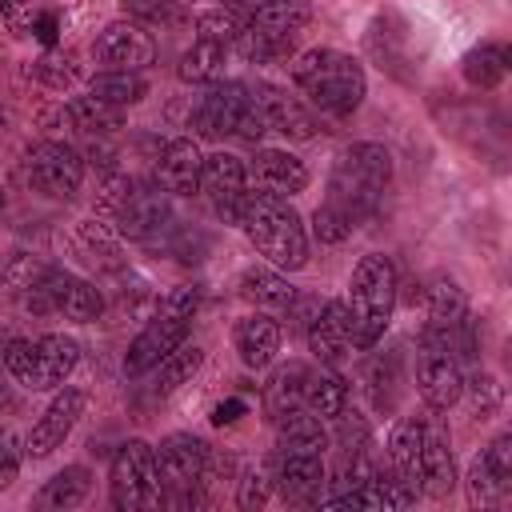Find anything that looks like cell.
I'll use <instances>...</instances> for the list:
<instances>
[{
	"label": "cell",
	"mask_w": 512,
	"mask_h": 512,
	"mask_svg": "<svg viewBox=\"0 0 512 512\" xmlns=\"http://www.w3.org/2000/svg\"><path fill=\"white\" fill-rule=\"evenodd\" d=\"M480 456H484V464H488L504 484H512V432H500Z\"/></svg>",
	"instance_id": "bcb514c9"
},
{
	"label": "cell",
	"mask_w": 512,
	"mask_h": 512,
	"mask_svg": "<svg viewBox=\"0 0 512 512\" xmlns=\"http://www.w3.org/2000/svg\"><path fill=\"white\" fill-rule=\"evenodd\" d=\"M416 388L424 396V404L432 412H444L460 400V388H464V368H460V356L452 348V340L436 328H424L420 336V348H416Z\"/></svg>",
	"instance_id": "8992f818"
},
{
	"label": "cell",
	"mask_w": 512,
	"mask_h": 512,
	"mask_svg": "<svg viewBox=\"0 0 512 512\" xmlns=\"http://www.w3.org/2000/svg\"><path fill=\"white\" fill-rule=\"evenodd\" d=\"M36 36H40L44 44H52V40H56V16H52V12H48V16L40 20V28H36Z\"/></svg>",
	"instance_id": "f5cc1de1"
},
{
	"label": "cell",
	"mask_w": 512,
	"mask_h": 512,
	"mask_svg": "<svg viewBox=\"0 0 512 512\" xmlns=\"http://www.w3.org/2000/svg\"><path fill=\"white\" fill-rule=\"evenodd\" d=\"M456 488V456L452 440L440 416H424V444H420V492L428 496H448Z\"/></svg>",
	"instance_id": "e0dca14e"
},
{
	"label": "cell",
	"mask_w": 512,
	"mask_h": 512,
	"mask_svg": "<svg viewBox=\"0 0 512 512\" xmlns=\"http://www.w3.org/2000/svg\"><path fill=\"white\" fill-rule=\"evenodd\" d=\"M4 368L12 380H20L24 388L36 392V340H8L4 344Z\"/></svg>",
	"instance_id": "7bdbcfd3"
},
{
	"label": "cell",
	"mask_w": 512,
	"mask_h": 512,
	"mask_svg": "<svg viewBox=\"0 0 512 512\" xmlns=\"http://www.w3.org/2000/svg\"><path fill=\"white\" fill-rule=\"evenodd\" d=\"M252 96H256V104H260V112H264L268 132H276V136H284V140H312V136H316V116H312V108L300 104L296 96H288L284 88H276V84H256Z\"/></svg>",
	"instance_id": "ac0fdd59"
},
{
	"label": "cell",
	"mask_w": 512,
	"mask_h": 512,
	"mask_svg": "<svg viewBox=\"0 0 512 512\" xmlns=\"http://www.w3.org/2000/svg\"><path fill=\"white\" fill-rule=\"evenodd\" d=\"M248 240L256 244V252L280 268V272H296L308 264V228L300 220V212L288 204V196H272V192H260L252 188L244 196V208H240V220H236Z\"/></svg>",
	"instance_id": "7a4b0ae2"
},
{
	"label": "cell",
	"mask_w": 512,
	"mask_h": 512,
	"mask_svg": "<svg viewBox=\"0 0 512 512\" xmlns=\"http://www.w3.org/2000/svg\"><path fill=\"white\" fill-rule=\"evenodd\" d=\"M504 492H508V484L484 464V456H476L472 460V468H468V504H480V508H492V504H500L504 500Z\"/></svg>",
	"instance_id": "60d3db41"
},
{
	"label": "cell",
	"mask_w": 512,
	"mask_h": 512,
	"mask_svg": "<svg viewBox=\"0 0 512 512\" xmlns=\"http://www.w3.org/2000/svg\"><path fill=\"white\" fill-rule=\"evenodd\" d=\"M200 196L208 200V208L224 220V224H236L240 220V208H244V196H248V168L240 156L232 152H212L204 156V168H200Z\"/></svg>",
	"instance_id": "30bf717a"
},
{
	"label": "cell",
	"mask_w": 512,
	"mask_h": 512,
	"mask_svg": "<svg viewBox=\"0 0 512 512\" xmlns=\"http://www.w3.org/2000/svg\"><path fill=\"white\" fill-rule=\"evenodd\" d=\"M244 168H248V180H252L260 192H272V196H296V192L308 188V168H304V160H296V156L284 152V148H260V152L252 156V164H244Z\"/></svg>",
	"instance_id": "44dd1931"
},
{
	"label": "cell",
	"mask_w": 512,
	"mask_h": 512,
	"mask_svg": "<svg viewBox=\"0 0 512 512\" xmlns=\"http://www.w3.org/2000/svg\"><path fill=\"white\" fill-rule=\"evenodd\" d=\"M224 44H208V40H196L184 56H180V80L188 84H216L224 76Z\"/></svg>",
	"instance_id": "e575fe53"
},
{
	"label": "cell",
	"mask_w": 512,
	"mask_h": 512,
	"mask_svg": "<svg viewBox=\"0 0 512 512\" xmlns=\"http://www.w3.org/2000/svg\"><path fill=\"white\" fill-rule=\"evenodd\" d=\"M304 408L320 420H336L344 408H348V384L336 368H316L304 376Z\"/></svg>",
	"instance_id": "f1b7e54d"
},
{
	"label": "cell",
	"mask_w": 512,
	"mask_h": 512,
	"mask_svg": "<svg viewBox=\"0 0 512 512\" xmlns=\"http://www.w3.org/2000/svg\"><path fill=\"white\" fill-rule=\"evenodd\" d=\"M32 72H36V80L40 84H48V88H56V92H64V88H72L76 84V76H80V68H76V56L72 52H48V56H40L36 64H32Z\"/></svg>",
	"instance_id": "b9f144b4"
},
{
	"label": "cell",
	"mask_w": 512,
	"mask_h": 512,
	"mask_svg": "<svg viewBox=\"0 0 512 512\" xmlns=\"http://www.w3.org/2000/svg\"><path fill=\"white\" fill-rule=\"evenodd\" d=\"M200 364H204V352L192 344H180V348H172L156 368H152V392L156 396H168V392H176L180 384H188L196 372H200Z\"/></svg>",
	"instance_id": "d6a6232c"
},
{
	"label": "cell",
	"mask_w": 512,
	"mask_h": 512,
	"mask_svg": "<svg viewBox=\"0 0 512 512\" xmlns=\"http://www.w3.org/2000/svg\"><path fill=\"white\" fill-rule=\"evenodd\" d=\"M304 376H308V368L300 360H288V364H280L272 372V380L264 388V404H268V416L272 420H280L284 412H292V408L304 404Z\"/></svg>",
	"instance_id": "1f68e13d"
},
{
	"label": "cell",
	"mask_w": 512,
	"mask_h": 512,
	"mask_svg": "<svg viewBox=\"0 0 512 512\" xmlns=\"http://www.w3.org/2000/svg\"><path fill=\"white\" fill-rule=\"evenodd\" d=\"M200 168H204L200 144L188 136H176L156 156V184L168 196H192V192H200Z\"/></svg>",
	"instance_id": "d6986e66"
},
{
	"label": "cell",
	"mask_w": 512,
	"mask_h": 512,
	"mask_svg": "<svg viewBox=\"0 0 512 512\" xmlns=\"http://www.w3.org/2000/svg\"><path fill=\"white\" fill-rule=\"evenodd\" d=\"M252 104V88L240 84V80H216L208 84V92L200 96L196 112H192V128L208 140H224V136H236L244 112Z\"/></svg>",
	"instance_id": "7c38bea8"
},
{
	"label": "cell",
	"mask_w": 512,
	"mask_h": 512,
	"mask_svg": "<svg viewBox=\"0 0 512 512\" xmlns=\"http://www.w3.org/2000/svg\"><path fill=\"white\" fill-rule=\"evenodd\" d=\"M396 368H400V356L396 352H384V356H376L372 364H368V372H364V380H368V392H372V400H376V408H392L396 404Z\"/></svg>",
	"instance_id": "f35d334b"
},
{
	"label": "cell",
	"mask_w": 512,
	"mask_h": 512,
	"mask_svg": "<svg viewBox=\"0 0 512 512\" xmlns=\"http://www.w3.org/2000/svg\"><path fill=\"white\" fill-rule=\"evenodd\" d=\"M92 488V476L84 464H68L60 468L44 488H40V508H76Z\"/></svg>",
	"instance_id": "836d02e7"
},
{
	"label": "cell",
	"mask_w": 512,
	"mask_h": 512,
	"mask_svg": "<svg viewBox=\"0 0 512 512\" xmlns=\"http://www.w3.org/2000/svg\"><path fill=\"white\" fill-rule=\"evenodd\" d=\"M348 328H352V348L368 352L380 344L392 308H396V264L384 252H368L360 256V264L352 268L348 280Z\"/></svg>",
	"instance_id": "277c9868"
},
{
	"label": "cell",
	"mask_w": 512,
	"mask_h": 512,
	"mask_svg": "<svg viewBox=\"0 0 512 512\" xmlns=\"http://www.w3.org/2000/svg\"><path fill=\"white\" fill-rule=\"evenodd\" d=\"M108 492L120 512H140V508L164 504V480L156 468V448L148 440H124L116 448Z\"/></svg>",
	"instance_id": "5b68a950"
},
{
	"label": "cell",
	"mask_w": 512,
	"mask_h": 512,
	"mask_svg": "<svg viewBox=\"0 0 512 512\" xmlns=\"http://www.w3.org/2000/svg\"><path fill=\"white\" fill-rule=\"evenodd\" d=\"M44 292H48V308L64 320H76V324H92L100 320L104 312V296L92 280L76 276V272H60V268H48V280H44Z\"/></svg>",
	"instance_id": "9a60e30c"
},
{
	"label": "cell",
	"mask_w": 512,
	"mask_h": 512,
	"mask_svg": "<svg viewBox=\"0 0 512 512\" xmlns=\"http://www.w3.org/2000/svg\"><path fill=\"white\" fill-rule=\"evenodd\" d=\"M324 448H328L324 420L312 416L304 404L276 420V452H324Z\"/></svg>",
	"instance_id": "4316f807"
},
{
	"label": "cell",
	"mask_w": 512,
	"mask_h": 512,
	"mask_svg": "<svg viewBox=\"0 0 512 512\" xmlns=\"http://www.w3.org/2000/svg\"><path fill=\"white\" fill-rule=\"evenodd\" d=\"M160 308L164 312H176V316H196V308H200V288H192V284H180V288H172L164 300H160Z\"/></svg>",
	"instance_id": "c3c4849f"
},
{
	"label": "cell",
	"mask_w": 512,
	"mask_h": 512,
	"mask_svg": "<svg viewBox=\"0 0 512 512\" xmlns=\"http://www.w3.org/2000/svg\"><path fill=\"white\" fill-rule=\"evenodd\" d=\"M124 12H128V20H136L144 28H160V24L180 20V8L172 0H124Z\"/></svg>",
	"instance_id": "f6af8a7d"
},
{
	"label": "cell",
	"mask_w": 512,
	"mask_h": 512,
	"mask_svg": "<svg viewBox=\"0 0 512 512\" xmlns=\"http://www.w3.org/2000/svg\"><path fill=\"white\" fill-rule=\"evenodd\" d=\"M88 92H92V96H100V100H108V104H120V108H128V104L144 100V92H148V80H144L140 72H104V68H100V72L92 76Z\"/></svg>",
	"instance_id": "8d00e7d4"
},
{
	"label": "cell",
	"mask_w": 512,
	"mask_h": 512,
	"mask_svg": "<svg viewBox=\"0 0 512 512\" xmlns=\"http://www.w3.org/2000/svg\"><path fill=\"white\" fill-rule=\"evenodd\" d=\"M84 404H88V396L80 392V388H60L52 400H48V408L40 412V420L32 424V436H28V456L32 460H44V456H52L64 440H68V432L76 428V420L84 416Z\"/></svg>",
	"instance_id": "5bb4252c"
},
{
	"label": "cell",
	"mask_w": 512,
	"mask_h": 512,
	"mask_svg": "<svg viewBox=\"0 0 512 512\" xmlns=\"http://www.w3.org/2000/svg\"><path fill=\"white\" fill-rule=\"evenodd\" d=\"M8 408H16V392H12L8 380L0 376V412H8Z\"/></svg>",
	"instance_id": "db71d44e"
},
{
	"label": "cell",
	"mask_w": 512,
	"mask_h": 512,
	"mask_svg": "<svg viewBox=\"0 0 512 512\" xmlns=\"http://www.w3.org/2000/svg\"><path fill=\"white\" fill-rule=\"evenodd\" d=\"M508 60H512L508 44L484 40V44H476V48L464 52L460 72H464V80H468L472 88H496V84L508 76Z\"/></svg>",
	"instance_id": "f546056e"
},
{
	"label": "cell",
	"mask_w": 512,
	"mask_h": 512,
	"mask_svg": "<svg viewBox=\"0 0 512 512\" xmlns=\"http://www.w3.org/2000/svg\"><path fill=\"white\" fill-rule=\"evenodd\" d=\"M252 24H260V28H272V32H288V36H296L308 20H312V8H308V0H264L260 8H252V16H248Z\"/></svg>",
	"instance_id": "d590c367"
},
{
	"label": "cell",
	"mask_w": 512,
	"mask_h": 512,
	"mask_svg": "<svg viewBox=\"0 0 512 512\" xmlns=\"http://www.w3.org/2000/svg\"><path fill=\"white\" fill-rule=\"evenodd\" d=\"M120 232L140 244H160L172 232V204L160 184H128L124 200L116 204Z\"/></svg>",
	"instance_id": "9c48e42d"
},
{
	"label": "cell",
	"mask_w": 512,
	"mask_h": 512,
	"mask_svg": "<svg viewBox=\"0 0 512 512\" xmlns=\"http://www.w3.org/2000/svg\"><path fill=\"white\" fill-rule=\"evenodd\" d=\"M20 172L24 180L44 192V196H56V200H68L80 192V180H84V156L64 144V140H36L24 160H20Z\"/></svg>",
	"instance_id": "52a82bcc"
},
{
	"label": "cell",
	"mask_w": 512,
	"mask_h": 512,
	"mask_svg": "<svg viewBox=\"0 0 512 512\" xmlns=\"http://www.w3.org/2000/svg\"><path fill=\"white\" fill-rule=\"evenodd\" d=\"M152 56H156V40L136 20H112L92 40V60L104 72H140L152 64Z\"/></svg>",
	"instance_id": "8fae6325"
},
{
	"label": "cell",
	"mask_w": 512,
	"mask_h": 512,
	"mask_svg": "<svg viewBox=\"0 0 512 512\" xmlns=\"http://www.w3.org/2000/svg\"><path fill=\"white\" fill-rule=\"evenodd\" d=\"M80 364V340L64 332H48L36 340V392L60 388Z\"/></svg>",
	"instance_id": "603a6c76"
},
{
	"label": "cell",
	"mask_w": 512,
	"mask_h": 512,
	"mask_svg": "<svg viewBox=\"0 0 512 512\" xmlns=\"http://www.w3.org/2000/svg\"><path fill=\"white\" fill-rule=\"evenodd\" d=\"M304 336H308V348L316 352L320 364H328V368L344 364L348 352H352V328H348V308H344V300H324V304L312 312V320L304 324Z\"/></svg>",
	"instance_id": "2e32d148"
},
{
	"label": "cell",
	"mask_w": 512,
	"mask_h": 512,
	"mask_svg": "<svg viewBox=\"0 0 512 512\" xmlns=\"http://www.w3.org/2000/svg\"><path fill=\"white\" fill-rule=\"evenodd\" d=\"M392 184V156L384 144L360 140L348 144L328 172V192L320 200V208L312 212V232L320 244H340L356 232V224H364L384 192Z\"/></svg>",
	"instance_id": "6da1fadb"
},
{
	"label": "cell",
	"mask_w": 512,
	"mask_h": 512,
	"mask_svg": "<svg viewBox=\"0 0 512 512\" xmlns=\"http://www.w3.org/2000/svg\"><path fill=\"white\" fill-rule=\"evenodd\" d=\"M244 28V20L236 16V8H208L196 16V40H208V44H232L236 32Z\"/></svg>",
	"instance_id": "ab89813d"
},
{
	"label": "cell",
	"mask_w": 512,
	"mask_h": 512,
	"mask_svg": "<svg viewBox=\"0 0 512 512\" xmlns=\"http://www.w3.org/2000/svg\"><path fill=\"white\" fill-rule=\"evenodd\" d=\"M16 8H20V4H16V0H0V16H12V12H16Z\"/></svg>",
	"instance_id": "11a10c76"
},
{
	"label": "cell",
	"mask_w": 512,
	"mask_h": 512,
	"mask_svg": "<svg viewBox=\"0 0 512 512\" xmlns=\"http://www.w3.org/2000/svg\"><path fill=\"white\" fill-rule=\"evenodd\" d=\"M240 296L252 300L264 312H288L296 300V288L280 268H244L240 272Z\"/></svg>",
	"instance_id": "484cf974"
},
{
	"label": "cell",
	"mask_w": 512,
	"mask_h": 512,
	"mask_svg": "<svg viewBox=\"0 0 512 512\" xmlns=\"http://www.w3.org/2000/svg\"><path fill=\"white\" fill-rule=\"evenodd\" d=\"M232 344L244 360V368H268L280 352V324L272 316H244L232 328Z\"/></svg>",
	"instance_id": "cb8c5ba5"
},
{
	"label": "cell",
	"mask_w": 512,
	"mask_h": 512,
	"mask_svg": "<svg viewBox=\"0 0 512 512\" xmlns=\"http://www.w3.org/2000/svg\"><path fill=\"white\" fill-rule=\"evenodd\" d=\"M460 396H468V408H472L476 420H492V416L500 412V404H504V388H500V380H496L492 372H480V368L464 380Z\"/></svg>",
	"instance_id": "74e56055"
},
{
	"label": "cell",
	"mask_w": 512,
	"mask_h": 512,
	"mask_svg": "<svg viewBox=\"0 0 512 512\" xmlns=\"http://www.w3.org/2000/svg\"><path fill=\"white\" fill-rule=\"evenodd\" d=\"M292 84L328 116H352L368 92L360 60L340 48H308L292 56Z\"/></svg>",
	"instance_id": "3957f363"
},
{
	"label": "cell",
	"mask_w": 512,
	"mask_h": 512,
	"mask_svg": "<svg viewBox=\"0 0 512 512\" xmlns=\"http://www.w3.org/2000/svg\"><path fill=\"white\" fill-rule=\"evenodd\" d=\"M472 312H468V296H464V288L452 280V276H432V284H428V324L424 328H436V332H444L448 340L464 328V320H468Z\"/></svg>",
	"instance_id": "d4e9b609"
},
{
	"label": "cell",
	"mask_w": 512,
	"mask_h": 512,
	"mask_svg": "<svg viewBox=\"0 0 512 512\" xmlns=\"http://www.w3.org/2000/svg\"><path fill=\"white\" fill-rule=\"evenodd\" d=\"M232 44L240 48V56H244V60H252V64H272V60L292 56L296 36H288V32H272V28H260V24L244 20V28L236 32V40H232Z\"/></svg>",
	"instance_id": "4dcf8cb0"
},
{
	"label": "cell",
	"mask_w": 512,
	"mask_h": 512,
	"mask_svg": "<svg viewBox=\"0 0 512 512\" xmlns=\"http://www.w3.org/2000/svg\"><path fill=\"white\" fill-rule=\"evenodd\" d=\"M12 128H16V116H12V108H8V104H0V144L12 136Z\"/></svg>",
	"instance_id": "816d5d0a"
},
{
	"label": "cell",
	"mask_w": 512,
	"mask_h": 512,
	"mask_svg": "<svg viewBox=\"0 0 512 512\" xmlns=\"http://www.w3.org/2000/svg\"><path fill=\"white\" fill-rule=\"evenodd\" d=\"M16 4H24V0H16Z\"/></svg>",
	"instance_id": "6f0895ef"
},
{
	"label": "cell",
	"mask_w": 512,
	"mask_h": 512,
	"mask_svg": "<svg viewBox=\"0 0 512 512\" xmlns=\"http://www.w3.org/2000/svg\"><path fill=\"white\" fill-rule=\"evenodd\" d=\"M420 444H424V416L396 420L388 436V476L412 496H420Z\"/></svg>",
	"instance_id": "7402d4cb"
},
{
	"label": "cell",
	"mask_w": 512,
	"mask_h": 512,
	"mask_svg": "<svg viewBox=\"0 0 512 512\" xmlns=\"http://www.w3.org/2000/svg\"><path fill=\"white\" fill-rule=\"evenodd\" d=\"M272 492V480L264 472H248L244 484H240V508H260Z\"/></svg>",
	"instance_id": "681fc988"
},
{
	"label": "cell",
	"mask_w": 512,
	"mask_h": 512,
	"mask_svg": "<svg viewBox=\"0 0 512 512\" xmlns=\"http://www.w3.org/2000/svg\"><path fill=\"white\" fill-rule=\"evenodd\" d=\"M208 464H212V448L196 432H172L156 444V468L164 480V496L200 488V480L208 476Z\"/></svg>",
	"instance_id": "ba28073f"
},
{
	"label": "cell",
	"mask_w": 512,
	"mask_h": 512,
	"mask_svg": "<svg viewBox=\"0 0 512 512\" xmlns=\"http://www.w3.org/2000/svg\"><path fill=\"white\" fill-rule=\"evenodd\" d=\"M272 480L280 484V492L296 504L308 500H324V484H328V468H324V452H276V472Z\"/></svg>",
	"instance_id": "ffe728a7"
},
{
	"label": "cell",
	"mask_w": 512,
	"mask_h": 512,
	"mask_svg": "<svg viewBox=\"0 0 512 512\" xmlns=\"http://www.w3.org/2000/svg\"><path fill=\"white\" fill-rule=\"evenodd\" d=\"M0 208H4V188H0Z\"/></svg>",
	"instance_id": "9f6ffc18"
},
{
	"label": "cell",
	"mask_w": 512,
	"mask_h": 512,
	"mask_svg": "<svg viewBox=\"0 0 512 512\" xmlns=\"http://www.w3.org/2000/svg\"><path fill=\"white\" fill-rule=\"evenodd\" d=\"M336 444H340L344 456H364L368 444H372L368 420H364L360 412H348V408H344V412L336 416Z\"/></svg>",
	"instance_id": "ee69618b"
},
{
	"label": "cell",
	"mask_w": 512,
	"mask_h": 512,
	"mask_svg": "<svg viewBox=\"0 0 512 512\" xmlns=\"http://www.w3.org/2000/svg\"><path fill=\"white\" fill-rule=\"evenodd\" d=\"M20 472V440L12 428H0V488H8Z\"/></svg>",
	"instance_id": "7dc6e473"
},
{
	"label": "cell",
	"mask_w": 512,
	"mask_h": 512,
	"mask_svg": "<svg viewBox=\"0 0 512 512\" xmlns=\"http://www.w3.org/2000/svg\"><path fill=\"white\" fill-rule=\"evenodd\" d=\"M188 316H176V312H164V308H156V316L136 332V340L128 344V352H124V372L128 376H144V372H152L172 348H180L184 344V336H188Z\"/></svg>",
	"instance_id": "4fadbf2b"
},
{
	"label": "cell",
	"mask_w": 512,
	"mask_h": 512,
	"mask_svg": "<svg viewBox=\"0 0 512 512\" xmlns=\"http://www.w3.org/2000/svg\"><path fill=\"white\" fill-rule=\"evenodd\" d=\"M244 408H248V404H244L240 396H236V400H224V404L212 408V424H236V420L244 416Z\"/></svg>",
	"instance_id": "f907efd6"
},
{
	"label": "cell",
	"mask_w": 512,
	"mask_h": 512,
	"mask_svg": "<svg viewBox=\"0 0 512 512\" xmlns=\"http://www.w3.org/2000/svg\"><path fill=\"white\" fill-rule=\"evenodd\" d=\"M64 120L72 124V128H80L84 136H96V140H104V136H112L116 128H124V108L120 104H108V100H100V96H76V100H68L64 104Z\"/></svg>",
	"instance_id": "83f0119b"
}]
</instances>
